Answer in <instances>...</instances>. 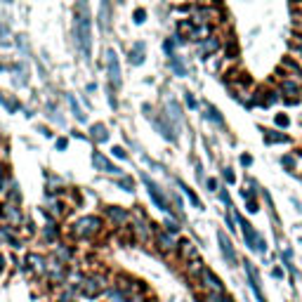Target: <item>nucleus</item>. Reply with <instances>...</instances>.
<instances>
[{"instance_id": "f257e3e1", "label": "nucleus", "mask_w": 302, "mask_h": 302, "mask_svg": "<svg viewBox=\"0 0 302 302\" xmlns=\"http://www.w3.org/2000/svg\"><path fill=\"white\" fill-rule=\"evenodd\" d=\"M74 33H76V43H78L80 52L85 55V59H90V52H92V21H90L87 0H78V5H76Z\"/></svg>"}, {"instance_id": "f03ea898", "label": "nucleus", "mask_w": 302, "mask_h": 302, "mask_svg": "<svg viewBox=\"0 0 302 302\" xmlns=\"http://www.w3.org/2000/svg\"><path fill=\"white\" fill-rule=\"evenodd\" d=\"M198 286H201V290H203V300L205 302H220L224 295H227V290H224V284L220 281V276H217L213 269H208V267L201 271Z\"/></svg>"}, {"instance_id": "7ed1b4c3", "label": "nucleus", "mask_w": 302, "mask_h": 302, "mask_svg": "<svg viewBox=\"0 0 302 302\" xmlns=\"http://www.w3.org/2000/svg\"><path fill=\"white\" fill-rule=\"evenodd\" d=\"M102 227H104L102 217H97V215H85V217H78V220L71 224V234H74V239L87 241V239H95V236L102 231Z\"/></svg>"}, {"instance_id": "20e7f679", "label": "nucleus", "mask_w": 302, "mask_h": 302, "mask_svg": "<svg viewBox=\"0 0 302 302\" xmlns=\"http://www.w3.org/2000/svg\"><path fill=\"white\" fill-rule=\"evenodd\" d=\"M106 278L102 276V274H92V276H85L83 278V284H80V293L85 297H90V300H95V297H99L102 293H106Z\"/></svg>"}, {"instance_id": "39448f33", "label": "nucleus", "mask_w": 302, "mask_h": 302, "mask_svg": "<svg viewBox=\"0 0 302 302\" xmlns=\"http://www.w3.org/2000/svg\"><path fill=\"white\" fill-rule=\"evenodd\" d=\"M236 220H239V227H241V231H243V239H246L248 246L253 248V250H258V253H267V241L262 239L258 231H255L253 224L246 222V220L239 217V215H236Z\"/></svg>"}, {"instance_id": "423d86ee", "label": "nucleus", "mask_w": 302, "mask_h": 302, "mask_svg": "<svg viewBox=\"0 0 302 302\" xmlns=\"http://www.w3.org/2000/svg\"><path fill=\"white\" fill-rule=\"evenodd\" d=\"M154 243L160 253H175L177 250V243L179 241L175 239V234L166 231V229H156L154 231Z\"/></svg>"}, {"instance_id": "0eeeda50", "label": "nucleus", "mask_w": 302, "mask_h": 302, "mask_svg": "<svg viewBox=\"0 0 302 302\" xmlns=\"http://www.w3.org/2000/svg\"><path fill=\"white\" fill-rule=\"evenodd\" d=\"M0 217H3L10 227H19V224L24 222V215H21L19 205L17 203H10V201L0 205Z\"/></svg>"}, {"instance_id": "6e6552de", "label": "nucleus", "mask_w": 302, "mask_h": 302, "mask_svg": "<svg viewBox=\"0 0 302 302\" xmlns=\"http://www.w3.org/2000/svg\"><path fill=\"white\" fill-rule=\"evenodd\" d=\"M144 184H147V189H149V196H151V201H154L156 205H158L163 213H170V203H168V198H166V194L160 191V187L156 184V182H151V179L144 175Z\"/></svg>"}, {"instance_id": "1a4fd4ad", "label": "nucleus", "mask_w": 302, "mask_h": 302, "mask_svg": "<svg viewBox=\"0 0 302 302\" xmlns=\"http://www.w3.org/2000/svg\"><path fill=\"white\" fill-rule=\"evenodd\" d=\"M106 66H109V80H111V85L118 90L121 87V66H118V55L113 50L106 52Z\"/></svg>"}, {"instance_id": "9d476101", "label": "nucleus", "mask_w": 302, "mask_h": 302, "mask_svg": "<svg viewBox=\"0 0 302 302\" xmlns=\"http://www.w3.org/2000/svg\"><path fill=\"white\" fill-rule=\"evenodd\" d=\"M26 265H29V271H33L36 276H45L48 274V260L38 253H29L26 255Z\"/></svg>"}, {"instance_id": "9b49d317", "label": "nucleus", "mask_w": 302, "mask_h": 302, "mask_svg": "<svg viewBox=\"0 0 302 302\" xmlns=\"http://www.w3.org/2000/svg\"><path fill=\"white\" fill-rule=\"evenodd\" d=\"M217 241H220V250H222L224 260H227V265L234 267L236 262H239V258H236V250H234V246H231V241L227 239V234H224V231H220V234H217Z\"/></svg>"}, {"instance_id": "f8f14e48", "label": "nucleus", "mask_w": 302, "mask_h": 302, "mask_svg": "<svg viewBox=\"0 0 302 302\" xmlns=\"http://www.w3.org/2000/svg\"><path fill=\"white\" fill-rule=\"evenodd\" d=\"M177 255L182 262H189V260H196L198 258V248L191 239H184L177 243Z\"/></svg>"}, {"instance_id": "ddd939ff", "label": "nucleus", "mask_w": 302, "mask_h": 302, "mask_svg": "<svg viewBox=\"0 0 302 302\" xmlns=\"http://www.w3.org/2000/svg\"><path fill=\"white\" fill-rule=\"evenodd\" d=\"M104 215L109 217V222H113L116 227H121V224H125L130 220V213L125 208H121V205H109V208L104 210Z\"/></svg>"}, {"instance_id": "4468645a", "label": "nucleus", "mask_w": 302, "mask_h": 302, "mask_svg": "<svg viewBox=\"0 0 302 302\" xmlns=\"http://www.w3.org/2000/svg\"><path fill=\"white\" fill-rule=\"evenodd\" d=\"M278 92L286 95V97H290V102H295L297 95L302 92V85L297 83L295 78H284V80H281V87H278Z\"/></svg>"}, {"instance_id": "2eb2a0df", "label": "nucleus", "mask_w": 302, "mask_h": 302, "mask_svg": "<svg viewBox=\"0 0 302 302\" xmlns=\"http://www.w3.org/2000/svg\"><path fill=\"white\" fill-rule=\"evenodd\" d=\"M92 163L97 170H102V173H109V175H121V168H116L111 163V160L106 158V156H102L99 151H95L92 154Z\"/></svg>"}, {"instance_id": "dca6fc26", "label": "nucleus", "mask_w": 302, "mask_h": 302, "mask_svg": "<svg viewBox=\"0 0 302 302\" xmlns=\"http://www.w3.org/2000/svg\"><path fill=\"white\" fill-rule=\"evenodd\" d=\"M220 50V38L217 36H208L201 40V57L203 59H208V57H213Z\"/></svg>"}, {"instance_id": "f3484780", "label": "nucleus", "mask_w": 302, "mask_h": 302, "mask_svg": "<svg viewBox=\"0 0 302 302\" xmlns=\"http://www.w3.org/2000/svg\"><path fill=\"white\" fill-rule=\"evenodd\" d=\"M0 246H12V248H21V241L10 231V227H0Z\"/></svg>"}, {"instance_id": "a211bd4d", "label": "nucleus", "mask_w": 302, "mask_h": 302, "mask_svg": "<svg viewBox=\"0 0 302 302\" xmlns=\"http://www.w3.org/2000/svg\"><path fill=\"white\" fill-rule=\"evenodd\" d=\"M203 269H205V265L201 262V258H196V260H191V262H187V276H191V278H198Z\"/></svg>"}, {"instance_id": "6ab92c4d", "label": "nucleus", "mask_w": 302, "mask_h": 302, "mask_svg": "<svg viewBox=\"0 0 302 302\" xmlns=\"http://www.w3.org/2000/svg\"><path fill=\"white\" fill-rule=\"evenodd\" d=\"M142 62H144V45L142 43H135V48L130 50V64L140 66Z\"/></svg>"}, {"instance_id": "aec40b11", "label": "nucleus", "mask_w": 302, "mask_h": 302, "mask_svg": "<svg viewBox=\"0 0 302 302\" xmlns=\"http://www.w3.org/2000/svg\"><path fill=\"white\" fill-rule=\"evenodd\" d=\"M265 142L267 144H278V142H288V137L278 130H265Z\"/></svg>"}, {"instance_id": "412c9836", "label": "nucleus", "mask_w": 302, "mask_h": 302, "mask_svg": "<svg viewBox=\"0 0 302 302\" xmlns=\"http://www.w3.org/2000/svg\"><path fill=\"white\" fill-rule=\"evenodd\" d=\"M90 135H92V140L95 142H106V140H109V132H106V128L102 123H97V125H92V130H90Z\"/></svg>"}, {"instance_id": "4be33fe9", "label": "nucleus", "mask_w": 302, "mask_h": 302, "mask_svg": "<svg viewBox=\"0 0 302 302\" xmlns=\"http://www.w3.org/2000/svg\"><path fill=\"white\" fill-rule=\"evenodd\" d=\"M43 236H45V241H50V243H55V241L59 239V227H57L55 222L45 224V229H43Z\"/></svg>"}, {"instance_id": "5701e85b", "label": "nucleus", "mask_w": 302, "mask_h": 302, "mask_svg": "<svg viewBox=\"0 0 302 302\" xmlns=\"http://www.w3.org/2000/svg\"><path fill=\"white\" fill-rule=\"evenodd\" d=\"M55 255H57V260H59V262H64V265H66L68 260H71V255H74V250H71L68 246H57Z\"/></svg>"}, {"instance_id": "b1692460", "label": "nucleus", "mask_w": 302, "mask_h": 302, "mask_svg": "<svg viewBox=\"0 0 302 302\" xmlns=\"http://www.w3.org/2000/svg\"><path fill=\"white\" fill-rule=\"evenodd\" d=\"M170 68H173L177 76H187V68H184V64H182V59H179L177 55H170Z\"/></svg>"}, {"instance_id": "393cba45", "label": "nucleus", "mask_w": 302, "mask_h": 302, "mask_svg": "<svg viewBox=\"0 0 302 302\" xmlns=\"http://www.w3.org/2000/svg\"><path fill=\"white\" fill-rule=\"evenodd\" d=\"M281 66H284V71H288V74H290V78H297V76L302 74L300 66H297L293 59H284V64H281Z\"/></svg>"}, {"instance_id": "a878e982", "label": "nucleus", "mask_w": 302, "mask_h": 302, "mask_svg": "<svg viewBox=\"0 0 302 302\" xmlns=\"http://www.w3.org/2000/svg\"><path fill=\"white\" fill-rule=\"evenodd\" d=\"M205 118H210V121H213V123H217V125H224L222 116H220V111H217L215 106H205Z\"/></svg>"}, {"instance_id": "bb28decb", "label": "nucleus", "mask_w": 302, "mask_h": 302, "mask_svg": "<svg viewBox=\"0 0 302 302\" xmlns=\"http://www.w3.org/2000/svg\"><path fill=\"white\" fill-rule=\"evenodd\" d=\"M68 104H71V109H74V113H76V118L78 121H85V113L80 111V106H78V102H76L74 97H68Z\"/></svg>"}, {"instance_id": "cd10ccee", "label": "nucleus", "mask_w": 302, "mask_h": 302, "mask_svg": "<svg viewBox=\"0 0 302 302\" xmlns=\"http://www.w3.org/2000/svg\"><path fill=\"white\" fill-rule=\"evenodd\" d=\"M0 102H3V104H5V109H10V111H17V109H19L17 102H14V99H7L5 95H0Z\"/></svg>"}, {"instance_id": "c85d7f7f", "label": "nucleus", "mask_w": 302, "mask_h": 302, "mask_svg": "<svg viewBox=\"0 0 302 302\" xmlns=\"http://www.w3.org/2000/svg\"><path fill=\"white\" fill-rule=\"evenodd\" d=\"M118 184L123 187V191H132V189H135V182H132L130 177H121V179H118Z\"/></svg>"}, {"instance_id": "c756f323", "label": "nucleus", "mask_w": 302, "mask_h": 302, "mask_svg": "<svg viewBox=\"0 0 302 302\" xmlns=\"http://www.w3.org/2000/svg\"><path fill=\"white\" fill-rule=\"evenodd\" d=\"M182 189H184V194L189 196V201H191V203L196 205V208H201V201H198V196H196V194H194V191H191L189 187H182Z\"/></svg>"}, {"instance_id": "7c9ffc66", "label": "nucleus", "mask_w": 302, "mask_h": 302, "mask_svg": "<svg viewBox=\"0 0 302 302\" xmlns=\"http://www.w3.org/2000/svg\"><path fill=\"white\" fill-rule=\"evenodd\" d=\"M166 231H170V234H177V231H179V224L175 222V220H170V217H168V220H166Z\"/></svg>"}, {"instance_id": "2f4dec72", "label": "nucleus", "mask_w": 302, "mask_h": 302, "mask_svg": "<svg viewBox=\"0 0 302 302\" xmlns=\"http://www.w3.org/2000/svg\"><path fill=\"white\" fill-rule=\"evenodd\" d=\"M290 123V118L286 116V113H276V125H281V128H286V125Z\"/></svg>"}, {"instance_id": "473e14b6", "label": "nucleus", "mask_w": 302, "mask_h": 302, "mask_svg": "<svg viewBox=\"0 0 302 302\" xmlns=\"http://www.w3.org/2000/svg\"><path fill=\"white\" fill-rule=\"evenodd\" d=\"M281 163H284L288 170H293V168H295V158H293V156H284V158H281Z\"/></svg>"}, {"instance_id": "72a5a7b5", "label": "nucleus", "mask_w": 302, "mask_h": 302, "mask_svg": "<svg viewBox=\"0 0 302 302\" xmlns=\"http://www.w3.org/2000/svg\"><path fill=\"white\" fill-rule=\"evenodd\" d=\"M111 151H113V156H116V158H128V154H125L123 147H113Z\"/></svg>"}, {"instance_id": "f704fd0d", "label": "nucleus", "mask_w": 302, "mask_h": 302, "mask_svg": "<svg viewBox=\"0 0 302 302\" xmlns=\"http://www.w3.org/2000/svg\"><path fill=\"white\" fill-rule=\"evenodd\" d=\"M144 17H147V12H144V10H137V12H135V21H137V24H142Z\"/></svg>"}, {"instance_id": "c9c22d12", "label": "nucleus", "mask_w": 302, "mask_h": 302, "mask_svg": "<svg viewBox=\"0 0 302 302\" xmlns=\"http://www.w3.org/2000/svg\"><path fill=\"white\" fill-rule=\"evenodd\" d=\"M224 179H227V182H229V184H231V182H234V173H231V170H229V168H227V170H224Z\"/></svg>"}, {"instance_id": "e433bc0d", "label": "nucleus", "mask_w": 302, "mask_h": 302, "mask_svg": "<svg viewBox=\"0 0 302 302\" xmlns=\"http://www.w3.org/2000/svg\"><path fill=\"white\" fill-rule=\"evenodd\" d=\"M250 163H253V158H250L248 154H243V156H241V166H250Z\"/></svg>"}, {"instance_id": "4c0bfd02", "label": "nucleus", "mask_w": 302, "mask_h": 302, "mask_svg": "<svg viewBox=\"0 0 302 302\" xmlns=\"http://www.w3.org/2000/svg\"><path fill=\"white\" fill-rule=\"evenodd\" d=\"M187 104H189L191 109L196 106V99H194V95H191V92H187Z\"/></svg>"}, {"instance_id": "58836bf2", "label": "nucleus", "mask_w": 302, "mask_h": 302, "mask_svg": "<svg viewBox=\"0 0 302 302\" xmlns=\"http://www.w3.org/2000/svg\"><path fill=\"white\" fill-rule=\"evenodd\" d=\"M271 276H274V278H284V269H278V267H276V269H271Z\"/></svg>"}, {"instance_id": "ea45409f", "label": "nucleus", "mask_w": 302, "mask_h": 302, "mask_svg": "<svg viewBox=\"0 0 302 302\" xmlns=\"http://www.w3.org/2000/svg\"><path fill=\"white\" fill-rule=\"evenodd\" d=\"M205 184L210 187V191H217V179H213V177H210L208 182H205Z\"/></svg>"}, {"instance_id": "a19ab883", "label": "nucleus", "mask_w": 302, "mask_h": 302, "mask_svg": "<svg viewBox=\"0 0 302 302\" xmlns=\"http://www.w3.org/2000/svg\"><path fill=\"white\" fill-rule=\"evenodd\" d=\"M5 170H3V168H0V191H3V187H5Z\"/></svg>"}, {"instance_id": "79ce46f5", "label": "nucleus", "mask_w": 302, "mask_h": 302, "mask_svg": "<svg viewBox=\"0 0 302 302\" xmlns=\"http://www.w3.org/2000/svg\"><path fill=\"white\" fill-rule=\"evenodd\" d=\"M57 149H66V140H57Z\"/></svg>"}, {"instance_id": "37998d69", "label": "nucleus", "mask_w": 302, "mask_h": 302, "mask_svg": "<svg viewBox=\"0 0 302 302\" xmlns=\"http://www.w3.org/2000/svg\"><path fill=\"white\" fill-rule=\"evenodd\" d=\"M295 50H297V55H300V59H302V40L295 45Z\"/></svg>"}, {"instance_id": "c03bdc74", "label": "nucleus", "mask_w": 302, "mask_h": 302, "mask_svg": "<svg viewBox=\"0 0 302 302\" xmlns=\"http://www.w3.org/2000/svg\"><path fill=\"white\" fill-rule=\"evenodd\" d=\"M5 269V258H3V255H0V271Z\"/></svg>"}, {"instance_id": "a18cd8bd", "label": "nucleus", "mask_w": 302, "mask_h": 302, "mask_svg": "<svg viewBox=\"0 0 302 302\" xmlns=\"http://www.w3.org/2000/svg\"><path fill=\"white\" fill-rule=\"evenodd\" d=\"M220 302H234V300H231V297H229V295H224V297H222V300H220Z\"/></svg>"}]
</instances>
